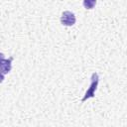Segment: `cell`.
Segmentation results:
<instances>
[{"label":"cell","mask_w":127,"mask_h":127,"mask_svg":"<svg viewBox=\"0 0 127 127\" xmlns=\"http://www.w3.org/2000/svg\"><path fill=\"white\" fill-rule=\"evenodd\" d=\"M98 81H99V76H98V73L97 72H93L92 75H91V82H90V85H89V88L86 90L84 96L82 97L81 101H85L86 99L88 98H92L94 97L95 95V90L97 88V85H98Z\"/></svg>","instance_id":"obj_1"},{"label":"cell","mask_w":127,"mask_h":127,"mask_svg":"<svg viewBox=\"0 0 127 127\" xmlns=\"http://www.w3.org/2000/svg\"><path fill=\"white\" fill-rule=\"evenodd\" d=\"M75 16L70 11H64L61 16V23L64 26H72L75 24Z\"/></svg>","instance_id":"obj_2"},{"label":"cell","mask_w":127,"mask_h":127,"mask_svg":"<svg viewBox=\"0 0 127 127\" xmlns=\"http://www.w3.org/2000/svg\"><path fill=\"white\" fill-rule=\"evenodd\" d=\"M13 58H9V59H4L3 55H2V58H1V71H2V77L4 76L5 73L9 72L11 70V62H12Z\"/></svg>","instance_id":"obj_3"},{"label":"cell","mask_w":127,"mask_h":127,"mask_svg":"<svg viewBox=\"0 0 127 127\" xmlns=\"http://www.w3.org/2000/svg\"><path fill=\"white\" fill-rule=\"evenodd\" d=\"M96 4V0H83V6L85 9H92Z\"/></svg>","instance_id":"obj_4"}]
</instances>
